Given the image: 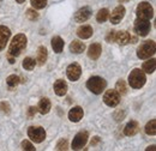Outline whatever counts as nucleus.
Wrapping results in <instances>:
<instances>
[{
	"instance_id": "nucleus-21",
	"label": "nucleus",
	"mask_w": 156,
	"mask_h": 151,
	"mask_svg": "<svg viewBox=\"0 0 156 151\" xmlns=\"http://www.w3.org/2000/svg\"><path fill=\"white\" fill-rule=\"evenodd\" d=\"M147 61L143 62V66H142V70L144 73H154L155 72V67H156V60L153 58H149V59H145Z\"/></svg>"
},
{
	"instance_id": "nucleus-28",
	"label": "nucleus",
	"mask_w": 156,
	"mask_h": 151,
	"mask_svg": "<svg viewBox=\"0 0 156 151\" xmlns=\"http://www.w3.org/2000/svg\"><path fill=\"white\" fill-rule=\"evenodd\" d=\"M108 17H109V11L107 9H102V10L98 11V15H96V20L98 23H105L108 19Z\"/></svg>"
},
{
	"instance_id": "nucleus-31",
	"label": "nucleus",
	"mask_w": 156,
	"mask_h": 151,
	"mask_svg": "<svg viewBox=\"0 0 156 151\" xmlns=\"http://www.w3.org/2000/svg\"><path fill=\"white\" fill-rule=\"evenodd\" d=\"M25 15H27V17L30 19V20H36V19L39 18V13L36 12L35 9H30V10H28Z\"/></svg>"
},
{
	"instance_id": "nucleus-37",
	"label": "nucleus",
	"mask_w": 156,
	"mask_h": 151,
	"mask_svg": "<svg viewBox=\"0 0 156 151\" xmlns=\"http://www.w3.org/2000/svg\"><path fill=\"white\" fill-rule=\"evenodd\" d=\"M98 142H100V138H98V137H95V139H94V140H91V145H95V144H98Z\"/></svg>"
},
{
	"instance_id": "nucleus-17",
	"label": "nucleus",
	"mask_w": 156,
	"mask_h": 151,
	"mask_svg": "<svg viewBox=\"0 0 156 151\" xmlns=\"http://www.w3.org/2000/svg\"><path fill=\"white\" fill-rule=\"evenodd\" d=\"M93 33H94L93 28H91L90 25H87V24H84V25H80V26H79V28L77 29L78 37L83 38V40L90 38L91 36H93Z\"/></svg>"
},
{
	"instance_id": "nucleus-13",
	"label": "nucleus",
	"mask_w": 156,
	"mask_h": 151,
	"mask_svg": "<svg viewBox=\"0 0 156 151\" xmlns=\"http://www.w3.org/2000/svg\"><path fill=\"white\" fill-rule=\"evenodd\" d=\"M11 36V31L7 26L0 25V52L6 47V43L9 42Z\"/></svg>"
},
{
	"instance_id": "nucleus-29",
	"label": "nucleus",
	"mask_w": 156,
	"mask_h": 151,
	"mask_svg": "<svg viewBox=\"0 0 156 151\" xmlns=\"http://www.w3.org/2000/svg\"><path fill=\"white\" fill-rule=\"evenodd\" d=\"M115 90L118 91L119 95H125L127 93V88H126L125 80H122V79H119V80H118L117 85H115Z\"/></svg>"
},
{
	"instance_id": "nucleus-26",
	"label": "nucleus",
	"mask_w": 156,
	"mask_h": 151,
	"mask_svg": "<svg viewBox=\"0 0 156 151\" xmlns=\"http://www.w3.org/2000/svg\"><path fill=\"white\" fill-rule=\"evenodd\" d=\"M22 66H23L24 70H27V71H31V70L35 68V66H36V61H35V59H33V58H25V59L23 60Z\"/></svg>"
},
{
	"instance_id": "nucleus-32",
	"label": "nucleus",
	"mask_w": 156,
	"mask_h": 151,
	"mask_svg": "<svg viewBox=\"0 0 156 151\" xmlns=\"http://www.w3.org/2000/svg\"><path fill=\"white\" fill-rule=\"evenodd\" d=\"M67 148H69L67 139H60L57 144V150H67Z\"/></svg>"
},
{
	"instance_id": "nucleus-24",
	"label": "nucleus",
	"mask_w": 156,
	"mask_h": 151,
	"mask_svg": "<svg viewBox=\"0 0 156 151\" xmlns=\"http://www.w3.org/2000/svg\"><path fill=\"white\" fill-rule=\"evenodd\" d=\"M84 49H85V44H84L83 42L78 41V40L72 41L71 44H70V51H71L72 53H75V54H80V53H83Z\"/></svg>"
},
{
	"instance_id": "nucleus-23",
	"label": "nucleus",
	"mask_w": 156,
	"mask_h": 151,
	"mask_svg": "<svg viewBox=\"0 0 156 151\" xmlns=\"http://www.w3.org/2000/svg\"><path fill=\"white\" fill-rule=\"evenodd\" d=\"M64 46H65V42L60 36H54L52 38V48L55 53H58V54L61 53L64 49Z\"/></svg>"
},
{
	"instance_id": "nucleus-33",
	"label": "nucleus",
	"mask_w": 156,
	"mask_h": 151,
	"mask_svg": "<svg viewBox=\"0 0 156 151\" xmlns=\"http://www.w3.org/2000/svg\"><path fill=\"white\" fill-rule=\"evenodd\" d=\"M22 149L23 150H27V151H35V148H34V145L29 142V140H23L22 142Z\"/></svg>"
},
{
	"instance_id": "nucleus-35",
	"label": "nucleus",
	"mask_w": 156,
	"mask_h": 151,
	"mask_svg": "<svg viewBox=\"0 0 156 151\" xmlns=\"http://www.w3.org/2000/svg\"><path fill=\"white\" fill-rule=\"evenodd\" d=\"M114 38H115V30H112V31H109L108 35L106 36V41L109 42V43H112V42H114Z\"/></svg>"
},
{
	"instance_id": "nucleus-34",
	"label": "nucleus",
	"mask_w": 156,
	"mask_h": 151,
	"mask_svg": "<svg viewBox=\"0 0 156 151\" xmlns=\"http://www.w3.org/2000/svg\"><path fill=\"white\" fill-rule=\"evenodd\" d=\"M0 111L4 114H10L11 112V107L7 102H0Z\"/></svg>"
},
{
	"instance_id": "nucleus-39",
	"label": "nucleus",
	"mask_w": 156,
	"mask_h": 151,
	"mask_svg": "<svg viewBox=\"0 0 156 151\" xmlns=\"http://www.w3.org/2000/svg\"><path fill=\"white\" fill-rule=\"evenodd\" d=\"M16 1H17V2H18V4H23V2H24V1H25V0H16Z\"/></svg>"
},
{
	"instance_id": "nucleus-10",
	"label": "nucleus",
	"mask_w": 156,
	"mask_h": 151,
	"mask_svg": "<svg viewBox=\"0 0 156 151\" xmlns=\"http://www.w3.org/2000/svg\"><path fill=\"white\" fill-rule=\"evenodd\" d=\"M137 38L131 36L127 31L125 30H121V31H115V38H114V42H117L118 44H127V43H136Z\"/></svg>"
},
{
	"instance_id": "nucleus-27",
	"label": "nucleus",
	"mask_w": 156,
	"mask_h": 151,
	"mask_svg": "<svg viewBox=\"0 0 156 151\" xmlns=\"http://www.w3.org/2000/svg\"><path fill=\"white\" fill-rule=\"evenodd\" d=\"M145 133H147L148 135H155L156 134V120L155 119L150 120V121L147 124V126H145Z\"/></svg>"
},
{
	"instance_id": "nucleus-6",
	"label": "nucleus",
	"mask_w": 156,
	"mask_h": 151,
	"mask_svg": "<svg viewBox=\"0 0 156 151\" xmlns=\"http://www.w3.org/2000/svg\"><path fill=\"white\" fill-rule=\"evenodd\" d=\"M151 25H150V20L149 19H142L137 18L135 20V33L138 36H147L150 33Z\"/></svg>"
},
{
	"instance_id": "nucleus-18",
	"label": "nucleus",
	"mask_w": 156,
	"mask_h": 151,
	"mask_svg": "<svg viewBox=\"0 0 156 151\" xmlns=\"http://www.w3.org/2000/svg\"><path fill=\"white\" fill-rule=\"evenodd\" d=\"M53 89H54V93L58 95V96H64L67 93V84L65 80L62 79H58L54 85H53Z\"/></svg>"
},
{
	"instance_id": "nucleus-15",
	"label": "nucleus",
	"mask_w": 156,
	"mask_h": 151,
	"mask_svg": "<svg viewBox=\"0 0 156 151\" xmlns=\"http://www.w3.org/2000/svg\"><path fill=\"white\" fill-rule=\"evenodd\" d=\"M83 115H84L83 108L77 106V107H73V108L69 112V119H70V121H72V122H79V121L83 119Z\"/></svg>"
},
{
	"instance_id": "nucleus-22",
	"label": "nucleus",
	"mask_w": 156,
	"mask_h": 151,
	"mask_svg": "<svg viewBox=\"0 0 156 151\" xmlns=\"http://www.w3.org/2000/svg\"><path fill=\"white\" fill-rule=\"evenodd\" d=\"M48 58V53H47V48L44 46H40L37 49V57H36V61L40 66L44 65Z\"/></svg>"
},
{
	"instance_id": "nucleus-1",
	"label": "nucleus",
	"mask_w": 156,
	"mask_h": 151,
	"mask_svg": "<svg viewBox=\"0 0 156 151\" xmlns=\"http://www.w3.org/2000/svg\"><path fill=\"white\" fill-rule=\"evenodd\" d=\"M27 43H28V38L24 34H18L12 38L7 51V59L10 64H15L16 58L20 57L22 52L27 48Z\"/></svg>"
},
{
	"instance_id": "nucleus-9",
	"label": "nucleus",
	"mask_w": 156,
	"mask_h": 151,
	"mask_svg": "<svg viewBox=\"0 0 156 151\" xmlns=\"http://www.w3.org/2000/svg\"><path fill=\"white\" fill-rule=\"evenodd\" d=\"M103 102L108 107H117L120 102V95L118 94L117 90H107L103 95Z\"/></svg>"
},
{
	"instance_id": "nucleus-12",
	"label": "nucleus",
	"mask_w": 156,
	"mask_h": 151,
	"mask_svg": "<svg viewBox=\"0 0 156 151\" xmlns=\"http://www.w3.org/2000/svg\"><path fill=\"white\" fill-rule=\"evenodd\" d=\"M125 12H126V10H125V7H124L122 5L117 6V7L112 11V13H109V17H108V18L111 20V23H112V24H118L121 19L124 18Z\"/></svg>"
},
{
	"instance_id": "nucleus-38",
	"label": "nucleus",
	"mask_w": 156,
	"mask_h": 151,
	"mask_svg": "<svg viewBox=\"0 0 156 151\" xmlns=\"http://www.w3.org/2000/svg\"><path fill=\"white\" fill-rule=\"evenodd\" d=\"M118 1H119V2H120V4H122V2H127V1H129V0H118Z\"/></svg>"
},
{
	"instance_id": "nucleus-19",
	"label": "nucleus",
	"mask_w": 156,
	"mask_h": 151,
	"mask_svg": "<svg viewBox=\"0 0 156 151\" xmlns=\"http://www.w3.org/2000/svg\"><path fill=\"white\" fill-rule=\"evenodd\" d=\"M138 131H139V125H138V122L135 121V120H131L130 122H127V125H126L125 128H124L125 135H129V137L137 134Z\"/></svg>"
},
{
	"instance_id": "nucleus-2",
	"label": "nucleus",
	"mask_w": 156,
	"mask_h": 151,
	"mask_svg": "<svg viewBox=\"0 0 156 151\" xmlns=\"http://www.w3.org/2000/svg\"><path fill=\"white\" fill-rule=\"evenodd\" d=\"M156 52V44L153 40H148L144 41L143 43H140V46L137 48V57L140 60H145L151 58Z\"/></svg>"
},
{
	"instance_id": "nucleus-5",
	"label": "nucleus",
	"mask_w": 156,
	"mask_h": 151,
	"mask_svg": "<svg viewBox=\"0 0 156 151\" xmlns=\"http://www.w3.org/2000/svg\"><path fill=\"white\" fill-rule=\"evenodd\" d=\"M136 15L137 18H142V19H150L154 17V10H153V6L147 2V1H143L140 2L136 9Z\"/></svg>"
},
{
	"instance_id": "nucleus-25",
	"label": "nucleus",
	"mask_w": 156,
	"mask_h": 151,
	"mask_svg": "<svg viewBox=\"0 0 156 151\" xmlns=\"http://www.w3.org/2000/svg\"><path fill=\"white\" fill-rule=\"evenodd\" d=\"M20 83V78L16 75H11L6 78V84L9 85V88H10V89L16 88Z\"/></svg>"
},
{
	"instance_id": "nucleus-4",
	"label": "nucleus",
	"mask_w": 156,
	"mask_h": 151,
	"mask_svg": "<svg viewBox=\"0 0 156 151\" xmlns=\"http://www.w3.org/2000/svg\"><path fill=\"white\" fill-rule=\"evenodd\" d=\"M106 86H107V82L102 77H98V76L90 77L87 82V88L95 95L102 94L105 91Z\"/></svg>"
},
{
	"instance_id": "nucleus-8",
	"label": "nucleus",
	"mask_w": 156,
	"mask_h": 151,
	"mask_svg": "<svg viewBox=\"0 0 156 151\" xmlns=\"http://www.w3.org/2000/svg\"><path fill=\"white\" fill-rule=\"evenodd\" d=\"M88 138L89 134L87 131H82V132L77 133L72 140V150H80L85 146V144L88 143Z\"/></svg>"
},
{
	"instance_id": "nucleus-7",
	"label": "nucleus",
	"mask_w": 156,
	"mask_h": 151,
	"mask_svg": "<svg viewBox=\"0 0 156 151\" xmlns=\"http://www.w3.org/2000/svg\"><path fill=\"white\" fill-rule=\"evenodd\" d=\"M28 137L34 143H42L46 139V131L41 126H30L28 128Z\"/></svg>"
},
{
	"instance_id": "nucleus-14",
	"label": "nucleus",
	"mask_w": 156,
	"mask_h": 151,
	"mask_svg": "<svg viewBox=\"0 0 156 151\" xmlns=\"http://www.w3.org/2000/svg\"><path fill=\"white\" fill-rule=\"evenodd\" d=\"M90 16H91V10L88 6H85V7L79 9L76 12L75 20L78 22V23H83V22H85V20H88V19L90 18Z\"/></svg>"
},
{
	"instance_id": "nucleus-20",
	"label": "nucleus",
	"mask_w": 156,
	"mask_h": 151,
	"mask_svg": "<svg viewBox=\"0 0 156 151\" xmlns=\"http://www.w3.org/2000/svg\"><path fill=\"white\" fill-rule=\"evenodd\" d=\"M51 108H52V103H51L49 98L43 97V98L40 100L39 106H37V112H39V113L48 114L49 113V111H51Z\"/></svg>"
},
{
	"instance_id": "nucleus-36",
	"label": "nucleus",
	"mask_w": 156,
	"mask_h": 151,
	"mask_svg": "<svg viewBox=\"0 0 156 151\" xmlns=\"http://www.w3.org/2000/svg\"><path fill=\"white\" fill-rule=\"evenodd\" d=\"M36 113H37V107H29V109H28V116L29 118L35 116Z\"/></svg>"
},
{
	"instance_id": "nucleus-30",
	"label": "nucleus",
	"mask_w": 156,
	"mask_h": 151,
	"mask_svg": "<svg viewBox=\"0 0 156 151\" xmlns=\"http://www.w3.org/2000/svg\"><path fill=\"white\" fill-rule=\"evenodd\" d=\"M30 4L35 10H41L46 7L47 0H30Z\"/></svg>"
},
{
	"instance_id": "nucleus-3",
	"label": "nucleus",
	"mask_w": 156,
	"mask_h": 151,
	"mask_svg": "<svg viewBox=\"0 0 156 151\" xmlns=\"http://www.w3.org/2000/svg\"><path fill=\"white\" fill-rule=\"evenodd\" d=\"M145 82H147L145 73L140 68L132 70L131 73L129 75V84L133 89H140V88H143L144 84H145Z\"/></svg>"
},
{
	"instance_id": "nucleus-11",
	"label": "nucleus",
	"mask_w": 156,
	"mask_h": 151,
	"mask_svg": "<svg viewBox=\"0 0 156 151\" xmlns=\"http://www.w3.org/2000/svg\"><path fill=\"white\" fill-rule=\"evenodd\" d=\"M66 75H67V78L72 82H76L79 79V77L82 75V68L79 66V64L77 62H73L71 65H69L67 70H66Z\"/></svg>"
},
{
	"instance_id": "nucleus-16",
	"label": "nucleus",
	"mask_w": 156,
	"mask_h": 151,
	"mask_svg": "<svg viewBox=\"0 0 156 151\" xmlns=\"http://www.w3.org/2000/svg\"><path fill=\"white\" fill-rule=\"evenodd\" d=\"M102 53V46L100 43H93L88 48V57L93 60H98Z\"/></svg>"
}]
</instances>
